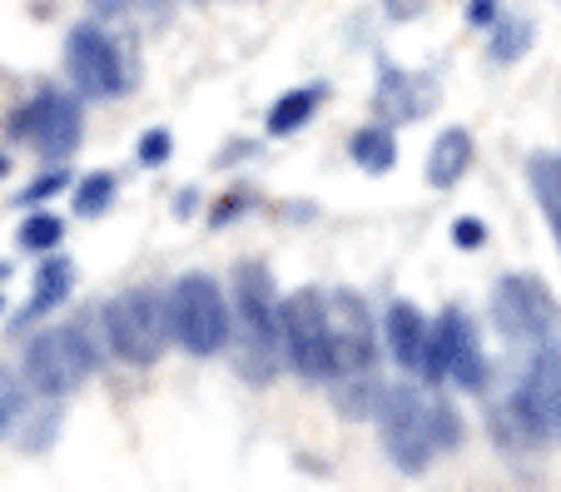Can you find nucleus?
Listing matches in <instances>:
<instances>
[{
	"label": "nucleus",
	"instance_id": "1",
	"mask_svg": "<svg viewBox=\"0 0 561 492\" xmlns=\"http://www.w3.org/2000/svg\"><path fill=\"white\" fill-rule=\"evenodd\" d=\"M378 438L392 468L427 472L462 443V417L433 384H398L378 403Z\"/></svg>",
	"mask_w": 561,
	"mask_h": 492
},
{
	"label": "nucleus",
	"instance_id": "2",
	"mask_svg": "<svg viewBox=\"0 0 561 492\" xmlns=\"http://www.w3.org/2000/svg\"><path fill=\"white\" fill-rule=\"evenodd\" d=\"M233 343H239V374L249 384H274L284 368V304L268 264L239 259L233 264Z\"/></svg>",
	"mask_w": 561,
	"mask_h": 492
},
{
	"label": "nucleus",
	"instance_id": "3",
	"mask_svg": "<svg viewBox=\"0 0 561 492\" xmlns=\"http://www.w3.org/2000/svg\"><path fill=\"white\" fill-rule=\"evenodd\" d=\"M105 323V343L110 354L125 358L129 368H149L164 358L170 348V289H159V284H135V289L115 294L100 313Z\"/></svg>",
	"mask_w": 561,
	"mask_h": 492
},
{
	"label": "nucleus",
	"instance_id": "4",
	"mask_svg": "<svg viewBox=\"0 0 561 492\" xmlns=\"http://www.w3.org/2000/svg\"><path fill=\"white\" fill-rule=\"evenodd\" d=\"M25 384L41 398H65L85 384L100 368V339L85 319L55 323V329H41L31 343H25Z\"/></svg>",
	"mask_w": 561,
	"mask_h": 492
},
{
	"label": "nucleus",
	"instance_id": "5",
	"mask_svg": "<svg viewBox=\"0 0 561 492\" xmlns=\"http://www.w3.org/2000/svg\"><path fill=\"white\" fill-rule=\"evenodd\" d=\"M170 339L194 358H214L233 343V309L209 274H184L170 284Z\"/></svg>",
	"mask_w": 561,
	"mask_h": 492
},
{
	"label": "nucleus",
	"instance_id": "6",
	"mask_svg": "<svg viewBox=\"0 0 561 492\" xmlns=\"http://www.w3.org/2000/svg\"><path fill=\"white\" fill-rule=\"evenodd\" d=\"M284 358L304 384L333 378V309L323 289H298L284 299Z\"/></svg>",
	"mask_w": 561,
	"mask_h": 492
},
{
	"label": "nucleus",
	"instance_id": "7",
	"mask_svg": "<svg viewBox=\"0 0 561 492\" xmlns=\"http://www.w3.org/2000/svg\"><path fill=\"white\" fill-rule=\"evenodd\" d=\"M423 384L443 388V384H457L467 393H482L492 378V364L482 354V339H477L472 319L462 309H443L433 319V339H427V358H423Z\"/></svg>",
	"mask_w": 561,
	"mask_h": 492
},
{
	"label": "nucleus",
	"instance_id": "8",
	"mask_svg": "<svg viewBox=\"0 0 561 492\" xmlns=\"http://www.w3.org/2000/svg\"><path fill=\"white\" fill-rule=\"evenodd\" d=\"M492 323L502 329V339L541 348V343H551V333H557L561 309L537 274H507L497 289H492Z\"/></svg>",
	"mask_w": 561,
	"mask_h": 492
},
{
	"label": "nucleus",
	"instance_id": "9",
	"mask_svg": "<svg viewBox=\"0 0 561 492\" xmlns=\"http://www.w3.org/2000/svg\"><path fill=\"white\" fill-rule=\"evenodd\" d=\"M11 135L35 145L45 160H65V155L80 145V95L70 90H35L21 110L11 115Z\"/></svg>",
	"mask_w": 561,
	"mask_h": 492
},
{
	"label": "nucleus",
	"instance_id": "10",
	"mask_svg": "<svg viewBox=\"0 0 561 492\" xmlns=\"http://www.w3.org/2000/svg\"><path fill=\"white\" fill-rule=\"evenodd\" d=\"M65 70L80 100H119L125 95V60H119L115 35L100 25H75L65 35Z\"/></svg>",
	"mask_w": 561,
	"mask_h": 492
},
{
	"label": "nucleus",
	"instance_id": "11",
	"mask_svg": "<svg viewBox=\"0 0 561 492\" xmlns=\"http://www.w3.org/2000/svg\"><path fill=\"white\" fill-rule=\"evenodd\" d=\"M329 309H333V378L378 374V333H373L368 304L353 289H333Z\"/></svg>",
	"mask_w": 561,
	"mask_h": 492
},
{
	"label": "nucleus",
	"instance_id": "12",
	"mask_svg": "<svg viewBox=\"0 0 561 492\" xmlns=\"http://www.w3.org/2000/svg\"><path fill=\"white\" fill-rule=\"evenodd\" d=\"M512 398L527 408V417L541 428V438L561 443V348L541 343L531 354L527 374H522V384L512 388Z\"/></svg>",
	"mask_w": 561,
	"mask_h": 492
},
{
	"label": "nucleus",
	"instance_id": "13",
	"mask_svg": "<svg viewBox=\"0 0 561 492\" xmlns=\"http://www.w3.org/2000/svg\"><path fill=\"white\" fill-rule=\"evenodd\" d=\"M382 339H388V354L403 374H423L427 358V339H433V319H423L417 304H392L388 319H382Z\"/></svg>",
	"mask_w": 561,
	"mask_h": 492
},
{
	"label": "nucleus",
	"instance_id": "14",
	"mask_svg": "<svg viewBox=\"0 0 561 492\" xmlns=\"http://www.w3.org/2000/svg\"><path fill=\"white\" fill-rule=\"evenodd\" d=\"M70 289H75V264L65 254H41V268H35V294H31V304L21 309V329L25 323H35V319H45L50 309H60L65 299H70Z\"/></svg>",
	"mask_w": 561,
	"mask_h": 492
},
{
	"label": "nucleus",
	"instance_id": "15",
	"mask_svg": "<svg viewBox=\"0 0 561 492\" xmlns=\"http://www.w3.org/2000/svg\"><path fill=\"white\" fill-rule=\"evenodd\" d=\"M472 155H477L472 135H467L462 125H447L443 135L433 139V155H427V184H433V190H453V184L472 170Z\"/></svg>",
	"mask_w": 561,
	"mask_h": 492
},
{
	"label": "nucleus",
	"instance_id": "16",
	"mask_svg": "<svg viewBox=\"0 0 561 492\" xmlns=\"http://www.w3.org/2000/svg\"><path fill=\"white\" fill-rule=\"evenodd\" d=\"M427 76H413V70H382L378 80V110L388 119H417L427 105H433V90H423Z\"/></svg>",
	"mask_w": 561,
	"mask_h": 492
},
{
	"label": "nucleus",
	"instance_id": "17",
	"mask_svg": "<svg viewBox=\"0 0 561 492\" xmlns=\"http://www.w3.org/2000/svg\"><path fill=\"white\" fill-rule=\"evenodd\" d=\"M488 428H492V438H497L502 453H531V448H541V443H547V438H541V428L527 417V408H522L512 393L488 413Z\"/></svg>",
	"mask_w": 561,
	"mask_h": 492
},
{
	"label": "nucleus",
	"instance_id": "18",
	"mask_svg": "<svg viewBox=\"0 0 561 492\" xmlns=\"http://www.w3.org/2000/svg\"><path fill=\"white\" fill-rule=\"evenodd\" d=\"M329 100V85H298V90H284L274 110H268V135H298V129L313 119V110Z\"/></svg>",
	"mask_w": 561,
	"mask_h": 492
},
{
	"label": "nucleus",
	"instance_id": "19",
	"mask_svg": "<svg viewBox=\"0 0 561 492\" xmlns=\"http://www.w3.org/2000/svg\"><path fill=\"white\" fill-rule=\"evenodd\" d=\"M531 194H537L541 215H547L551 234H557L561 249V155H531Z\"/></svg>",
	"mask_w": 561,
	"mask_h": 492
},
{
	"label": "nucleus",
	"instance_id": "20",
	"mask_svg": "<svg viewBox=\"0 0 561 492\" xmlns=\"http://www.w3.org/2000/svg\"><path fill=\"white\" fill-rule=\"evenodd\" d=\"M348 155H353V160H358L368 174H388L392 164H398V139H392L388 125H363V129H353Z\"/></svg>",
	"mask_w": 561,
	"mask_h": 492
},
{
	"label": "nucleus",
	"instance_id": "21",
	"mask_svg": "<svg viewBox=\"0 0 561 492\" xmlns=\"http://www.w3.org/2000/svg\"><path fill=\"white\" fill-rule=\"evenodd\" d=\"M60 234H65L60 219L35 209V215H25V225L15 229V244H21L25 254H50V249H60Z\"/></svg>",
	"mask_w": 561,
	"mask_h": 492
},
{
	"label": "nucleus",
	"instance_id": "22",
	"mask_svg": "<svg viewBox=\"0 0 561 492\" xmlns=\"http://www.w3.org/2000/svg\"><path fill=\"white\" fill-rule=\"evenodd\" d=\"M110 204H115V174L95 170V174H85V180L75 184V215H80V219L105 215Z\"/></svg>",
	"mask_w": 561,
	"mask_h": 492
},
{
	"label": "nucleus",
	"instance_id": "23",
	"mask_svg": "<svg viewBox=\"0 0 561 492\" xmlns=\"http://www.w3.org/2000/svg\"><path fill=\"white\" fill-rule=\"evenodd\" d=\"M527 45H531V21H497V31H492V60L497 65H512V60H522L527 55Z\"/></svg>",
	"mask_w": 561,
	"mask_h": 492
},
{
	"label": "nucleus",
	"instance_id": "24",
	"mask_svg": "<svg viewBox=\"0 0 561 492\" xmlns=\"http://www.w3.org/2000/svg\"><path fill=\"white\" fill-rule=\"evenodd\" d=\"M170 155H174L170 129H145V139H139V164H164Z\"/></svg>",
	"mask_w": 561,
	"mask_h": 492
},
{
	"label": "nucleus",
	"instance_id": "25",
	"mask_svg": "<svg viewBox=\"0 0 561 492\" xmlns=\"http://www.w3.org/2000/svg\"><path fill=\"white\" fill-rule=\"evenodd\" d=\"M15 417H21V384H15V378L0 368V433L11 428Z\"/></svg>",
	"mask_w": 561,
	"mask_h": 492
},
{
	"label": "nucleus",
	"instance_id": "26",
	"mask_svg": "<svg viewBox=\"0 0 561 492\" xmlns=\"http://www.w3.org/2000/svg\"><path fill=\"white\" fill-rule=\"evenodd\" d=\"M65 184H70V174H65V170H50V174H41V180H31V190L21 194V204H41V199H50V194H60Z\"/></svg>",
	"mask_w": 561,
	"mask_h": 492
},
{
	"label": "nucleus",
	"instance_id": "27",
	"mask_svg": "<svg viewBox=\"0 0 561 492\" xmlns=\"http://www.w3.org/2000/svg\"><path fill=\"white\" fill-rule=\"evenodd\" d=\"M453 244L457 249H482V244H488V225H482V219H457V225H453Z\"/></svg>",
	"mask_w": 561,
	"mask_h": 492
},
{
	"label": "nucleus",
	"instance_id": "28",
	"mask_svg": "<svg viewBox=\"0 0 561 492\" xmlns=\"http://www.w3.org/2000/svg\"><path fill=\"white\" fill-rule=\"evenodd\" d=\"M85 5L100 15V21H119V15H125L135 0H85Z\"/></svg>",
	"mask_w": 561,
	"mask_h": 492
},
{
	"label": "nucleus",
	"instance_id": "29",
	"mask_svg": "<svg viewBox=\"0 0 561 492\" xmlns=\"http://www.w3.org/2000/svg\"><path fill=\"white\" fill-rule=\"evenodd\" d=\"M467 21H472V25H497V0H472Z\"/></svg>",
	"mask_w": 561,
	"mask_h": 492
},
{
	"label": "nucleus",
	"instance_id": "30",
	"mask_svg": "<svg viewBox=\"0 0 561 492\" xmlns=\"http://www.w3.org/2000/svg\"><path fill=\"white\" fill-rule=\"evenodd\" d=\"M145 5H149L154 15H164V5H170V0H145Z\"/></svg>",
	"mask_w": 561,
	"mask_h": 492
},
{
	"label": "nucleus",
	"instance_id": "31",
	"mask_svg": "<svg viewBox=\"0 0 561 492\" xmlns=\"http://www.w3.org/2000/svg\"><path fill=\"white\" fill-rule=\"evenodd\" d=\"M5 278H11V264H0V284H5Z\"/></svg>",
	"mask_w": 561,
	"mask_h": 492
},
{
	"label": "nucleus",
	"instance_id": "32",
	"mask_svg": "<svg viewBox=\"0 0 561 492\" xmlns=\"http://www.w3.org/2000/svg\"><path fill=\"white\" fill-rule=\"evenodd\" d=\"M0 174H5V155H0Z\"/></svg>",
	"mask_w": 561,
	"mask_h": 492
}]
</instances>
